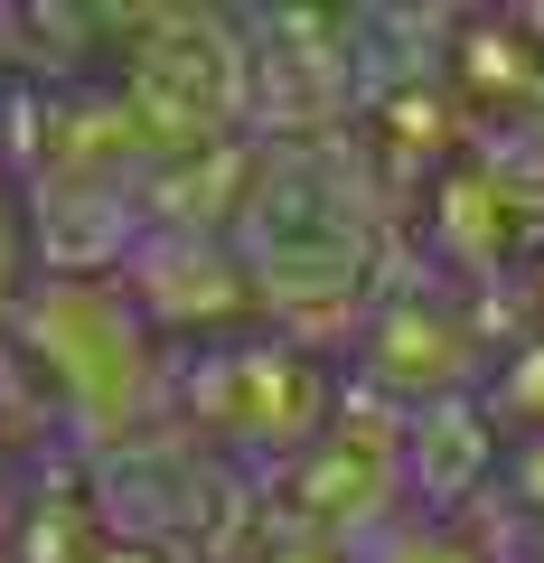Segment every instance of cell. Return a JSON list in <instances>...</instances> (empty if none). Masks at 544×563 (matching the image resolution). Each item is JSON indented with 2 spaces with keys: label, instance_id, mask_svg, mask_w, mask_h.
<instances>
[{
  "label": "cell",
  "instance_id": "obj_10",
  "mask_svg": "<svg viewBox=\"0 0 544 563\" xmlns=\"http://www.w3.org/2000/svg\"><path fill=\"white\" fill-rule=\"evenodd\" d=\"M85 563H169V554H151V544H122V536H103Z\"/></svg>",
  "mask_w": 544,
  "mask_h": 563
},
{
  "label": "cell",
  "instance_id": "obj_6",
  "mask_svg": "<svg viewBox=\"0 0 544 563\" xmlns=\"http://www.w3.org/2000/svg\"><path fill=\"white\" fill-rule=\"evenodd\" d=\"M357 563H488V554H479V544H469L451 517H413V526L385 517L376 536L357 544Z\"/></svg>",
  "mask_w": 544,
  "mask_h": 563
},
{
  "label": "cell",
  "instance_id": "obj_8",
  "mask_svg": "<svg viewBox=\"0 0 544 563\" xmlns=\"http://www.w3.org/2000/svg\"><path fill=\"white\" fill-rule=\"evenodd\" d=\"M263 563H357V544H329V536H282Z\"/></svg>",
  "mask_w": 544,
  "mask_h": 563
},
{
  "label": "cell",
  "instance_id": "obj_5",
  "mask_svg": "<svg viewBox=\"0 0 544 563\" xmlns=\"http://www.w3.org/2000/svg\"><path fill=\"white\" fill-rule=\"evenodd\" d=\"M469 320L451 301H385L376 320H366V385H376L385 404H413V413H432V404H460L469 395Z\"/></svg>",
  "mask_w": 544,
  "mask_h": 563
},
{
  "label": "cell",
  "instance_id": "obj_1",
  "mask_svg": "<svg viewBox=\"0 0 544 563\" xmlns=\"http://www.w3.org/2000/svg\"><path fill=\"white\" fill-rule=\"evenodd\" d=\"M20 339L38 357V376L57 385V404L76 413L85 442H132L160 404V347H151V320L132 310V291L95 273H57L38 291H20Z\"/></svg>",
  "mask_w": 544,
  "mask_h": 563
},
{
  "label": "cell",
  "instance_id": "obj_4",
  "mask_svg": "<svg viewBox=\"0 0 544 563\" xmlns=\"http://www.w3.org/2000/svg\"><path fill=\"white\" fill-rule=\"evenodd\" d=\"M132 310L151 329H244L254 310V282H244V254L207 225H160V235L132 244Z\"/></svg>",
  "mask_w": 544,
  "mask_h": 563
},
{
  "label": "cell",
  "instance_id": "obj_3",
  "mask_svg": "<svg viewBox=\"0 0 544 563\" xmlns=\"http://www.w3.org/2000/svg\"><path fill=\"white\" fill-rule=\"evenodd\" d=\"M132 103L142 113H169L179 132H207V122H235L254 103V57L225 20H151L142 47H132Z\"/></svg>",
  "mask_w": 544,
  "mask_h": 563
},
{
  "label": "cell",
  "instance_id": "obj_2",
  "mask_svg": "<svg viewBox=\"0 0 544 563\" xmlns=\"http://www.w3.org/2000/svg\"><path fill=\"white\" fill-rule=\"evenodd\" d=\"M188 413H198L207 451H254V461H301L329 432L338 395H329L320 357L282 339H225L217 357H198V385H188Z\"/></svg>",
  "mask_w": 544,
  "mask_h": 563
},
{
  "label": "cell",
  "instance_id": "obj_7",
  "mask_svg": "<svg viewBox=\"0 0 544 563\" xmlns=\"http://www.w3.org/2000/svg\"><path fill=\"white\" fill-rule=\"evenodd\" d=\"M507 488H517V498L544 517V432H535V442H517V461H507Z\"/></svg>",
  "mask_w": 544,
  "mask_h": 563
},
{
  "label": "cell",
  "instance_id": "obj_9",
  "mask_svg": "<svg viewBox=\"0 0 544 563\" xmlns=\"http://www.w3.org/2000/svg\"><path fill=\"white\" fill-rule=\"evenodd\" d=\"M20 310V225L0 217V320Z\"/></svg>",
  "mask_w": 544,
  "mask_h": 563
}]
</instances>
